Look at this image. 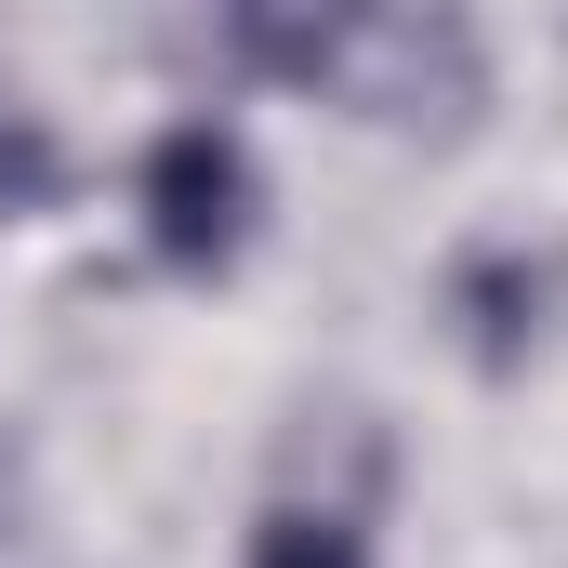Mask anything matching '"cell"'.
Here are the masks:
<instances>
[{
  "instance_id": "1",
  "label": "cell",
  "mask_w": 568,
  "mask_h": 568,
  "mask_svg": "<svg viewBox=\"0 0 568 568\" xmlns=\"http://www.w3.org/2000/svg\"><path fill=\"white\" fill-rule=\"evenodd\" d=\"M304 93H331V106H357V120H384V133H463L476 106H489V53H476V27L463 13H317V67H304Z\"/></svg>"
},
{
  "instance_id": "2",
  "label": "cell",
  "mask_w": 568,
  "mask_h": 568,
  "mask_svg": "<svg viewBox=\"0 0 568 568\" xmlns=\"http://www.w3.org/2000/svg\"><path fill=\"white\" fill-rule=\"evenodd\" d=\"M252 212H265V185H252V145L225 120H172L145 145V252L172 278H225L252 252Z\"/></svg>"
},
{
  "instance_id": "3",
  "label": "cell",
  "mask_w": 568,
  "mask_h": 568,
  "mask_svg": "<svg viewBox=\"0 0 568 568\" xmlns=\"http://www.w3.org/2000/svg\"><path fill=\"white\" fill-rule=\"evenodd\" d=\"M463 344H476V371H529V344H542V265L529 252H463Z\"/></svg>"
},
{
  "instance_id": "4",
  "label": "cell",
  "mask_w": 568,
  "mask_h": 568,
  "mask_svg": "<svg viewBox=\"0 0 568 568\" xmlns=\"http://www.w3.org/2000/svg\"><path fill=\"white\" fill-rule=\"evenodd\" d=\"M252 568H371V556H357V529H344V516H304V503H278V516L252 529Z\"/></svg>"
},
{
  "instance_id": "5",
  "label": "cell",
  "mask_w": 568,
  "mask_h": 568,
  "mask_svg": "<svg viewBox=\"0 0 568 568\" xmlns=\"http://www.w3.org/2000/svg\"><path fill=\"white\" fill-rule=\"evenodd\" d=\"M53 185H67V159H53V133H40L27 106H0V225H13V212H40Z\"/></svg>"
}]
</instances>
